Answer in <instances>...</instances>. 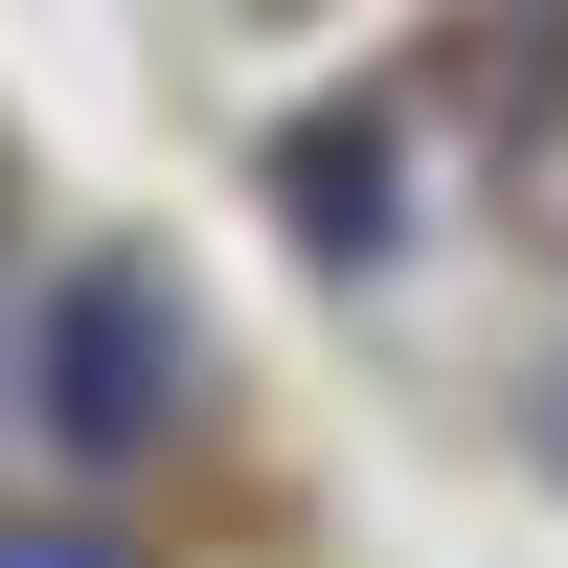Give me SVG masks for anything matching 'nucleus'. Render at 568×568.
<instances>
[{
    "mask_svg": "<svg viewBox=\"0 0 568 568\" xmlns=\"http://www.w3.org/2000/svg\"><path fill=\"white\" fill-rule=\"evenodd\" d=\"M524 478L568 500V342H524Z\"/></svg>",
    "mask_w": 568,
    "mask_h": 568,
    "instance_id": "20e7f679",
    "label": "nucleus"
},
{
    "mask_svg": "<svg viewBox=\"0 0 568 568\" xmlns=\"http://www.w3.org/2000/svg\"><path fill=\"white\" fill-rule=\"evenodd\" d=\"M273 227H296L342 296L409 251V136H387V91H364V114H296V136H273Z\"/></svg>",
    "mask_w": 568,
    "mask_h": 568,
    "instance_id": "f03ea898",
    "label": "nucleus"
},
{
    "mask_svg": "<svg viewBox=\"0 0 568 568\" xmlns=\"http://www.w3.org/2000/svg\"><path fill=\"white\" fill-rule=\"evenodd\" d=\"M0 409H23V455H45L69 500L160 478L182 409H205V318H182V273H160V251H69V273L23 296V342H0Z\"/></svg>",
    "mask_w": 568,
    "mask_h": 568,
    "instance_id": "f257e3e1",
    "label": "nucleus"
},
{
    "mask_svg": "<svg viewBox=\"0 0 568 568\" xmlns=\"http://www.w3.org/2000/svg\"><path fill=\"white\" fill-rule=\"evenodd\" d=\"M0 568H136L114 500H0Z\"/></svg>",
    "mask_w": 568,
    "mask_h": 568,
    "instance_id": "7ed1b4c3",
    "label": "nucleus"
}]
</instances>
